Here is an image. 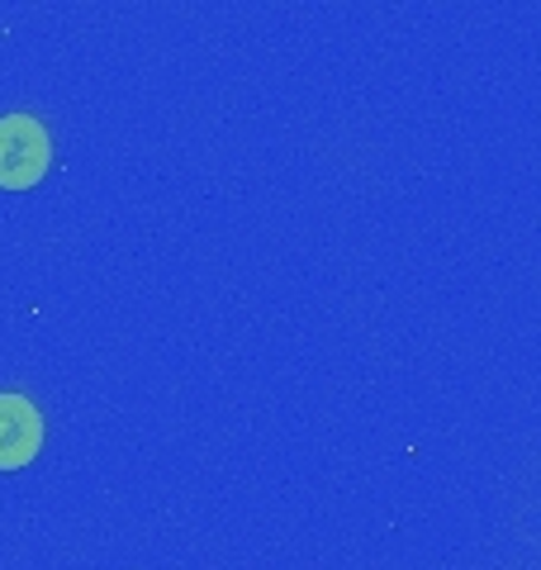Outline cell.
Returning <instances> with one entry per match:
<instances>
[{"label": "cell", "mask_w": 541, "mask_h": 570, "mask_svg": "<svg viewBox=\"0 0 541 570\" xmlns=\"http://www.w3.org/2000/svg\"><path fill=\"white\" fill-rule=\"evenodd\" d=\"M52 167L48 124L24 110L0 115V190H33Z\"/></svg>", "instance_id": "6da1fadb"}, {"label": "cell", "mask_w": 541, "mask_h": 570, "mask_svg": "<svg viewBox=\"0 0 541 570\" xmlns=\"http://www.w3.org/2000/svg\"><path fill=\"white\" fill-rule=\"evenodd\" d=\"M43 414L29 395L0 390V471H24L43 452Z\"/></svg>", "instance_id": "7a4b0ae2"}]
</instances>
